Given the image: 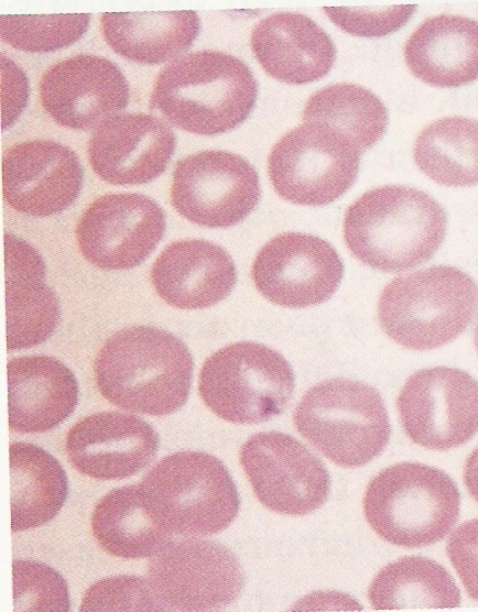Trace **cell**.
<instances>
[{
	"label": "cell",
	"instance_id": "6da1fadb",
	"mask_svg": "<svg viewBox=\"0 0 478 612\" xmlns=\"http://www.w3.org/2000/svg\"><path fill=\"white\" fill-rule=\"evenodd\" d=\"M193 358L175 335L151 326L123 328L97 353L94 371L101 395L134 413L164 416L187 401Z\"/></svg>",
	"mask_w": 478,
	"mask_h": 612
},
{
	"label": "cell",
	"instance_id": "7a4b0ae2",
	"mask_svg": "<svg viewBox=\"0 0 478 612\" xmlns=\"http://www.w3.org/2000/svg\"><path fill=\"white\" fill-rule=\"evenodd\" d=\"M444 208L416 188L385 185L361 195L347 209L344 240L363 264L401 272L428 261L444 241Z\"/></svg>",
	"mask_w": 478,
	"mask_h": 612
},
{
	"label": "cell",
	"instance_id": "3957f363",
	"mask_svg": "<svg viewBox=\"0 0 478 612\" xmlns=\"http://www.w3.org/2000/svg\"><path fill=\"white\" fill-rule=\"evenodd\" d=\"M257 98L258 83L240 58L199 51L163 68L154 83L150 109L182 130L215 135L242 123Z\"/></svg>",
	"mask_w": 478,
	"mask_h": 612
},
{
	"label": "cell",
	"instance_id": "277c9868",
	"mask_svg": "<svg viewBox=\"0 0 478 612\" xmlns=\"http://www.w3.org/2000/svg\"><path fill=\"white\" fill-rule=\"evenodd\" d=\"M139 487L146 512L171 535L219 533L231 524L240 506L229 470L204 451H178L164 457Z\"/></svg>",
	"mask_w": 478,
	"mask_h": 612
},
{
	"label": "cell",
	"instance_id": "5b68a950",
	"mask_svg": "<svg viewBox=\"0 0 478 612\" xmlns=\"http://www.w3.org/2000/svg\"><path fill=\"white\" fill-rule=\"evenodd\" d=\"M460 494L444 471L400 462L380 471L367 485L363 513L370 527L390 544L417 548L435 544L453 528Z\"/></svg>",
	"mask_w": 478,
	"mask_h": 612
},
{
	"label": "cell",
	"instance_id": "8992f818",
	"mask_svg": "<svg viewBox=\"0 0 478 612\" xmlns=\"http://www.w3.org/2000/svg\"><path fill=\"white\" fill-rule=\"evenodd\" d=\"M477 299V285L468 274L454 266H432L390 282L378 300V320L396 343L431 350L467 328Z\"/></svg>",
	"mask_w": 478,
	"mask_h": 612
},
{
	"label": "cell",
	"instance_id": "52a82bcc",
	"mask_svg": "<svg viewBox=\"0 0 478 612\" xmlns=\"http://www.w3.org/2000/svg\"><path fill=\"white\" fill-rule=\"evenodd\" d=\"M298 434L334 463L361 467L387 446L391 426L381 394L348 379H330L312 386L294 412Z\"/></svg>",
	"mask_w": 478,
	"mask_h": 612
},
{
	"label": "cell",
	"instance_id": "ba28073f",
	"mask_svg": "<svg viewBox=\"0 0 478 612\" xmlns=\"http://www.w3.org/2000/svg\"><path fill=\"white\" fill-rule=\"evenodd\" d=\"M294 385L292 367L281 353L263 343L239 341L205 360L198 392L218 417L233 424H258L286 408Z\"/></svg>",
	"mask_w": 478,
	"mask_h": 612
},
{
	"label": "cell",
	"instance_id": "9c48e42d",
	"mask_svg": "<svg viewBox=\"0 0 478 612\" xmlns=\"http://www.w3.org/2000/svg\"><path fill=\"white\" fill-rule=\"evenodd\" d=\"M362 150L343 131L322 122H304L272 147L268 173L285 200L323 206L355 183Z\"/></svg>",
	"mask_w": 478,
	"mask_h": 612
},
{
	"label": "cell",
	"instance_id": "30bf717a",
	"mask_svg": "<svg viewBox=\"0 0 478 612\" xmlns=\"http://www.w3.org/2000/svg\"><path fill=\"white\" fill-rule=\"evenodd\" d=\"M162 611H213L240 594L243 576L233 553L214 540L170 542L148 565Z\"/></svg>",
	"mask_w": 478,
	"mask_h": 612
},
{
	"label": "cell",
	"instance_id": "8fae6325",
	"mask_svg": "<svg viewBox=\"0 0 478 612\" xmlns=\"http://www.w3.org/2000/svg\"><path fill=\"white\" fill-rule=\"evenodd\" d=\"M261 196L254 167L238 154L207 150L176 162L171 187L175 210L207 228H228L242 221Z\"/></svg>",
	"mask_w": 478,
	"mask_h": 612
},
{
	"label": "cell",
	"instance_id": "7c38bea8",
	"mask_svg": "<svg viewBox=\"0 0 478 612\" xmlns=\"http://www.w3.org/2000/svg\"><path fill=\"white\" fill-rule=\"evenodd\" d=\"M401 425L415 444L447 450L478 431V381L448 367L413 373L398 396Z\"/></svg>",
	"mask_w": 478,
	"mask_h": 612
},
{
	"label": "cell",
	"instance_id": "4fadbf2b",
	"mask_svg": "<svg viewBox=\"0 0 478 612\" xmlns=\"http://www.w3.org/2000/svg\"><path fill=\"white\" fill-rule=\"evenodd\" d=\"M240 463L259 502L273 512L305 515L328 498L330 478L324 463L287 434L252 435L241 447Z\"/></svg>",
	"mask_w": 478,
	"mask_h": 612
},
{
	"label": "cell",
	"instance_id": "5bb4252c",
	"mask_svg": "<svg viewBox=\"0 0 478 612\" xmlns=\"http://www.w3.org/2000/svg\"><path fill=\"white\" fill-rule=\"evenodd\" d=\"M165 215L152 198L138 193L106 194L82 215L76 238L82 255L102 270H128L156 248Z\"/></svg>",
	"mask_w": 478,
	"mask_h": 612
},
{
	"label": "cell",
	"instance_id": "9a60e30c",
	"mask_svg": "<svg viewBox=\"0 0 478 612\" xmlns=\"http://www.w3.org/2000/svg\"><path fill=\"white\" fill-rule=\"evenodd\" d=\"M344 264L327 241L312 234L284 232L257 253L251 276L258 292L283 307L322 304L337 291Z\"/></svg>",
	"mask_w": 478,
	"mask_h": 612
},
{
	"label": "cell",
	"instance_id": "2e32d148",
	"mask_svg": "<svg viewBox=\"0 0 478 612\" xmlns=\"http://www.w3.org/2000/svg\"><path fill=\"white\" fill-rule=\"evenodd\" d=\"M2 193L17 211L48 217L67 209L79 196L84 171L78 155L52 140L12 145L1 165Z\"/></svg>",
	"mask_w": 478,
	"mask_h": 612
},
{
	"label": "cell",
	"instance_id": "e0dca14e",
	"mask_svg": "<svg viewBox=\"0 0 478 612\" xmlns=\"http://www.w3.org/2000/svg\"><path fill=\"white\" fill-rule=\"evenodd\" d=\"M40 97L44 110L58 124L87 130L128 106L129 85L110 59L79 54L44 73Z\"/></svg>",
	"mask_w": 478,
	"mask_h": 612
},
{
	"label": "cell",
	"instance_id": "ac0fdd59",
	"mask_svg": "<svg viewBox=\"0 0 478 612\" xmlns=\"http://www.w3.org/2000/svg\"><path fill=\"white\" fill-rule=\"evenodd\" d=\"M176 146L172 129L145 113L115 114L93 132L87 153L94 172L112 185H141L159 177Z\"/></svg>",
	"mask_w": 478,
	"mask_h": 612
},
{
	"label": "cell",
	"instance_id": "d6986e66",
	"mask_svg": "<svg viewBox=\"0 0 478 612\" xmlns=\"http://www.w3.org/2000/svg\"><path fill=\"white\" fill-rule=\"evenodd\" d=\"M159 446V435L149 423L120 412H100L80 419L65 442L72 466L98 480L138 473L155 458Z\"/></svg>",
	"mask_w": 478,
	"mask_h": 612
},
{
	"label": "cell",
	"instance_id": "ffe728a7",
	"mask_svg": "<svg viewBox=\"0 0 478 612\" xmlns=\"http://www.w3.org/2000/svg\"><path fill=\"white\" fill-rule=\"evenodd\" d=\"M7 349L20 350L46 341L61 318L55 293L45 283L46 265L25 240L4 234Z\"/></svg>",
	"mask_w": 478,
	"mask_h": 612
},
{
	"label": "cell",
	"instance_id": "44dd1931",
	"mask_svg": "<svg viewBox=\"0 0 478 612\" xmlns=\"http://www.w3.org/2000/svg\"><path fill=\"white\" fill-rule=\"evenodd\" d=\"M157 295L178 309H202L226 298L237 282L229 253L202 239L169 244L151 270Z\"/></svg>",
	"mask_w": 478,
	"mask_h": 612
},
{
	"label": "cell",
	"instance_id": "7402d4cb",
	"mask_svg": "<svg viewBox=\"0 0 478 612\" xmlns=\"http://www.w3.org/2000/svg\"><path fill=\"white\" fill-rule=\"evenodd\" d=\"M9 428L44 433L68 418L78 403L73 371L50 356H25L7 363Z\"/></svg>",
	"mask_w": 478,
	"mask_h": 612
},
{
	"label": "cell",
	"instance_id": "603a6c76",
	"mask_svg": "<svg viewBox=\"0 0 478 612\" xmlns=\"http://www.w3.org/2000/svg\"><path fill=\"white\" fill-rule=\"evenodd\" d=\"M250 44L264 72L287 84L321 79L336 58L329 35L308 17L296 12H279L259 21Z\"/></svg>",
	"mask_w": 478,
	"mask_h": 612
},
{
	"label": "cell",
	"instance_id": "cb8c5ba5",
	"mask_svg": "<svg viewBox=\"0 0 478 612\" xmlns=\"http://www.w3.org/2000/svg\"><path fill=\"white\" fill-rule=\"evenodd\" d=\"M411 73L435 87H459L478 78V22L439 14L425 20L404 45Z\"/></svg>",
	"mask_w": 478,
	"mask_h": 612
},
{
	"label": "cell",
	"instance_id": "d4e9b609",
	"mask_svg": "<svg viewBox=\"0 0 478 612\" xmlns=\"http://www.w3.org/2000/svg\"><path fill=\"white\" fill-rule=\"evenodd\" d=\"M101 29L117 54L140 64H160L193 45L200 22L193 10L106 12Z\"/></svg>",
	"mask_w": 478,
	"mask_h": 612
},
{
	"label": "cell",
	"instance_id": "484cf974",
	"mask_svg": "<svg viewBox=\"0 0 478 612\" xmlns=\"http://www.w3.org/2000/svg\"><path fill=\"white\" fill-rule=\"evenodd\" d=\"M11 531L42 526L53 520L68 495V481L58 460L24 441L9 446Z\"/></svg>",
	"mask_w": 478,
	"mask_h": 612
},
{
	"label": "cell",
	"instance_id": "4316f807",
	"mask_svg": "<svg viewBox=\"0 0 478 612\" xmlns=\"http://www.w3.org/2000/svg\"><path fill=\"white\" fill-rule=\"evenodd\" d=\"M91 529L108 554L127 559L154 556L171 540L146 512L139 484L105 494L93 511Z\"/></svg>",
	"mask_w": 478,
	"mask_h": 612
},
{
	"label": "cell",
	"instance_id": "83f0119b",
	"mask_svg": "<svg viewBox=\"0 0 478 612\" xmlns=\"http://www.w3.org/2000/svg\"><path fill=\"white\" fill-rule=\"evenodd\" d=\"M368 599L374 610L455 608L460 604V591L438 562L422 556H404L374 576Z\"/></svg>",
	"mask_w": 478,
	"mask_h": 612
},
{
	"label": "cell",
	"instance_id": "f1b7e54d",
	"mask_svg": "<svg viewBox=\"0 0 478 612\" xmlns=\"http://www.w3.org/2000/svg\"><path fill=\"white\" fill-rule=\"evenodd\" d=\"M413 156L419 168L437 184H478V121L446 117L425 127L415 140Z\"/></svg>",
	"mask_w": 478,
	"mask_h": 612
},
{
	"label": "cell",
	"instance_id": "f546056e",
	"mask_svg": "<svg viewBox=\"0 0 478 612\" xmlns=\"http://www.w3.org/2000/svg\"><path fill=\"white\" fill-rule=\"evenodd\" d=\"M304 122H322L346 133L363 151L374 145L388 125L382 101L354 84H336L313 94L303 111Z\"/></svg>",
	"mask_w": 478,
	"mask_h": 612
},
{
	"label": "cell",
	"instance_id": "4dcf8cb0",
	"mask_svg": "<svg viewBox=\"0 0 478 612\" xmlns=\"http://www.w3.org/2000/svg\"><path fill=\"white\" fill-rule=\"evenodd\" d=\"M90 14L1 15V40L29 53H48L77 42L88 30Z\"/></svg>",
	"mask_w": 478,
	"mask_h": 612
},
{
	"label": "cell",
	"instance_id": "1f68e13d",
	"mask_svg": "<svg viewBox=\"0 0 478 612\" xmlns=\"http://www.w3.org/2000/svg\"><path fill=\"white\" fill-rule=\"evenodd\" d=\"M14 611L67 612L70 599L64 577L41 561L12 562Z\"/></svg>",
	"mask_w": 478,
	"mask_h": 612
},
{
	"label": "cell",
	"instance_id": "d6a6232c",
	"mask_svg": "<svg viewBox=\"0 0 478 612\" xmlns=\"http://www.w3.org/2000/svg\"><path fill=\"white\" fill-rule=\"evenodd\" d=\"M80 611H162L149 581L120 575L104 578L85 592Z\"/></svg>",
	"mask_w": 478,
	"mask_h": 612
},
{
	"label": "cell",
	"instance_id": "836d02e7",
	"mask_svg": "<svg viewBox=\"0 0 478 612\" xmlns=\"http://www.w3.org/2000/svg\"><path fill=\"white\" fill-rule=\"evenodd\" d=\"M415 9L416 6L324 8V12L347 33L363 37H380L403 26Z\"/></svg>",
	"mask_w": 478,
	"mask_h": 612
},
{
	"label": "cell",
	"instance_id": "e575fe53",
	"mask_svg": "<svg viewBox=\"0 0 478 612\" xmlns=\"http://www.w3.org/2000/svg\"><path fill=\"white\" fill-rule=\"evenodd\" d=\"M446 554L467 594L478 602V518L461 523L452 533Z\"/></svg>",
	"mask_w": 478,
	"mask_h": 612
},
{
	"label": "cell",
	"instance_id": "d590c367",
	"mask_svg": "<svg viewBox=\"0 0 478 612\" xmlns=\"http://www.w3.org/2000/svg\"><path fill=\"white\" fill-rule=\"evenodd\" d=\"M29 97V83L23 70L4 55H1V128L12 125Z\"/></svg>",
	"mask_w": 478,
	"mask_h": 612
},
{
	"label": "cell",
	"instance_id": "8d00e7d4",
	"mask_svg": "<svg viewBox=\"0 0 478 612\" xmlns=\"http://www.w3.org/2000/svg\"><path fill=\"white\" fill-rule=\"evenodd\" d=\"M464 482L468 493L478 502V446L471 451L465 462Z\"/></svg>",
	"mask_w": 478,
	"mask_h": 612
},
{
	"label": "cell",
	"instance_id": "74e56055",
	"mask_svg": "<svg viewBox=\"0 0 478 612\" xmlns=\"http://www.w3.org/2000/svg\"><path fill=\"white\" fill-rule=\"evenodd\" d=\"M474 342H475V347H476L477 352H478V317H477V321H476L475 330H474Z\"/></svg>",
	"mask_w": 478,
	"mask_h": 612
}]
</instances>
